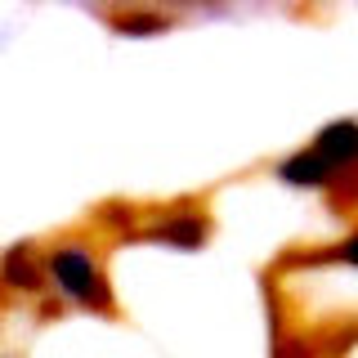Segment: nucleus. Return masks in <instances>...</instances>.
Masks as SVG:
<instances>
[{
  "mask_svg": "<svg viewBox=\"0 0 358 358\" xmlns=\"http://www.w3.org/2000/svg\"><path fill=\"white\" fill-rule=\"evenodd\" d=\"M313 152H318L331 171H350V166L358 162V126L354 121H336V126H327L318 139H313Z\"/></svg>",
  "mask_w": 358,
  "mask_h": 358,
  "instance_id": "nucleus-2",
  "label": "nucleus"
},
{
  "mask_svg": "<svg viewBox=\"0 0 358 358\" xmlns=\"http://www.w3.org/2000/svg\"><path fill=\"white\" fill-rule=\"evenodd\" d=\"M331 166L322 162L318 152H300V157H291V162H282L278 166V179H282V184H296V188H318V184H331Z\"/></svg>",
  "mask_w": 358,
  "mask_h": 358,
  "instance_id": "nucleus-3",
  "label": "nucleus"
},
{
  "mask_svg": "<svg viewBox=\"0 0 358 358\" xmlns=\"http://www.w3.org/2000/svg\"><path fill=\"white\" fill-rule=\"evenodd\" d=\"M50 278H54V287H59L67 300H76V305H94V309L112 305L108 287L99 282V268H94V260H90V251L81 242L54 246L50 251Z\"/></svg>",
  "mask_w": 358,
  "mask_h": 358,
  "instance_id": "nucleus-1",
  "label": "nucleus"
},
{
  "mask_svg": "<svg viewBox=\"0 0 358 358\" xmlns=\"http://www.w3.org/2000/svg\"><path fill=\"white\" fill-rule=\"evenodd\" d=\"M148 238L171 242V246H179V251H193V246L206 242V220H201V215H171L166 224H157Z\"/></svg>",
  "mask_w": 358,
  "mask_h": 358,
  "instance_id": "nucleus-4",
  "label": "nucleus"
}]
</instances>
